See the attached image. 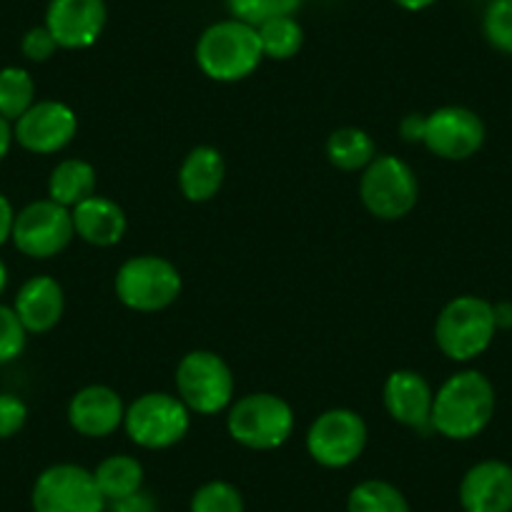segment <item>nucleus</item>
<instances>
[{
    "instance_id": "8",
    "label": "nucleus",
    "mask_w": 512,
    "mask_h": 512,
    "mask_svg": "<svg viewBox=\"0 0 512 512\" xmlns=\"http://www.w3.org/2000/svg\"><path fill=\"white\" fill-rule=\"evenodd\" d=\"M176 392L196 415H216L234 400V374L224 357L209 349H194L176 367Z\"/></svg>"
},
{
    "instance_id": "10",
    "label": "nucleus",
    "mask_w": 512,
    "mask_h": 512,
    "mask_svg": "<svg viewBox=\"0 0 512 512\" xmlns=\"http://www.w3.org/2000/svg\"><path fill=\"white\" fill-rule=\"evenodd\" d=\"M367 422L352 410H327L312 422L307 432V452L317 465L342 470L362 457L367 447Z\"/></svg>"
},
{
    "instance_id": "31",
    "label": "nucleus",
    "mask_w": 512,
    "mask_h": 512,
    "mask_svg": "<svg viewBox=\"0 0 512 512\" xmlns=\"http://www.w3.org/2000/svg\"><path fill=\"white\" fill-rule=\"evenodd\" d=\"M28 420V407L21 397L8 395L3 392L0 395V440H8V437L18 435L23 430Z\"/></svg>"
},
{
    "instance_id": "16",
    "label": "nucleus",
    "mask_w": 512,
    "mask_h": 512,
    "mask_svg": "<svg viewBox=\"0 0 512 512\" xmlns=\"http://www.w3.org/2000/svg\"><path fill=\"white\" fill-rule=\"evenodd\" d=\"M126 407L121 395L106 384H91L76 392L68 405V422L83 437H108L123 425Z\"/></svg>"
},
{
    "instance_id": "39",
    "label": "nucleus",
    "mask_w": 512,
    "mask_h": 512,
    "mask_svg": "<svg viewBox=\"0 0 512 512\" xmlns=\"http://www.w3.org/2000/svg\"><path fill=\"white\" fill-rule=\"evenodd\" d=\"M6 287H8V267L6 262L0 259V294L6 292Z\"/></svg>"
},
{
    "instance_id": "13",
    "label": "nucleus",
    "mask_w": 512,
    "mask_h": 512,
    "mask_svg": "<svg viewBox=\"0 0 512 512\" xmlns=\"http://www.w3.org/2000/svg\"><path fill=\"white\" fill-rule=\"evenodd\" d=\"M78 116L61 101H36L13 126V139L31 154H58L73 141Z\"/></svg>"
},
{
    "instance_id": "11",
    "label": "nucleus",
    "mask_w": 512,
    "mask_h": 512,
    "mask_svg": "<svg viewBox=\"0 0 512 512\" xmlns=\"http://www.w3.org/2000/svg\"><path fill=\"white\" fill-rule=\"evenodd\" d=\"M73 236L76 229L71 209L51 199H41L18 211L11 239L21 254L31 259H51L71 244Z\"/></svg>"
},
{
    "instance_id": "20",
    "label": "nucleus",
    "mask_w": 512,
    "mask_h": 512,
    "mask_svg": "<svg viewBox=\"0 0 512 512\" xmlns=\"http://www.w3.org/2000/svg\"><path fill=\"white\" fill-rule=\"evenodd\" d=\"M226 164L224 156L214 146H196L186 154L179 169V189L194 204L214 199L224 184Z\"/></svg>"
},
{
    "instance_id": "5",
    "label": "nucleus",
    "mask_w": 512,
    "mask_h": 512,
    "mask_svg": "<svg viewBox=\"0 0 512 512\" xmlns=\"http://www.w3.org/2000/svg\"><path fill=\"white\" fill-rule=\"evenodd\" d=\"M359 196L367 211L377 219H405L420 199V184L407 161L397 156H374L372 164L362 171Z\"/></svg>"
},
{
    "instance_id": "25",
    "label": "nucleus",
    "mask_w": 512,
    "mask_h": 512,
    "mask_svg": "<svg viewBox=\"0 0 512 512\" xmlns=\"http://www.w3.org/2000/svg\"><path fill=\"white\" fill-rule=\"evenodd\" d=\"M256 33H259L264 58H274V61H289L304 46V31L294 16L272 18L256 26Z\"/></svg>"
},
{
    "instance_id": "9",
    "label": "nucleus",
    "mask_w": 512,
    "mask_h": 512,
    "mask_svg": "<svg viewBox=\"0 0 512 512\" xmlns=\"http://www.w3.org/2000/svg\"><path fill=\"white\" fill-rule=\"evenodd\" d=\"M31 505L33 512H106L108 502L91 470L61 462L36 477Z\"/></svg>"
},
{
    "instance_id": "3",
    "label": "nucleus",
    "mask_w": 512,
    "mask_h": 512,
    "mask_svg": "<svg viewBox=\"0 0 512 512\" xmlns=\"http://www.w3.org/2000/svg\"><path fill=\"white\" fill-rule=\"evenodd\" d=\"M495 332L492 304L475 294H462L447 302L435 322L437 347L452 362H472L485 354Z\"/></svg>"
},
{
    "instance_id": "27",
    "label": "nucleus",
    "mask_w": 512,
    "mask_h": 512,
    "mask_svg": "<svg viewBox=\"0 0 512 512\" xmlns=\"http://www.w3.org/2000/svg\"><path fill=\"white\" fill-rule=\"evenodd\" d=\"M304 0H226L231 18L244 21L249 26H262L279 16H294Z\"/></svg>"
},
{
    "instance_id": "37",
    "label": "nucleus",
    "mask_w": 512,
    "mask_h": 512,
    "mask_svg": "<svg viewBox=\"0 0 512 512\" xmlns=\"http://www.w3.org/2000/svg\"><path fill=\"white\" fill-rule=\"evenodd\" d=\"M13 126L11 121H6V118L0 116V161L6 159L8 151H11V144H13Z\"/></svg>"
},
{
    "instance_id": "32",
    "label": "nucleus",
    "mask_w": 512,
    "mask_h": 512,
    "mask_svg": "<svg viewBox=\"0 0 512 512\" xmlns=\"http://www.w3.org/2000/svg\"><path fill=\"white\" fill-rule=\"evenodd\" d=\"M21 51H23V56L28 58V61L43 63L58 51V43H56V38L51 36V31H48L46 26H36V28H31L26 36H23Z\"/></svg>"
},
{
    "instance_id": "7",
    "label": "nucleus",
    "mask_w": 512,
    "mask_h": 512,
    "mask_svg": "<svg viewBox=\"0 0 512 512\" xmlns=\"http://www.w3.org/2000/svg\"><path fill=\"white\" fill-rule=\"evenodd\" d=\"M181 294V274L156 254L134 256L116 272V297L134 312H161Z\"/></svg>"
},
{
    "instance_id": "29",
    "label": "nucleus",
    "mask_w": 512,
    "mask_h": 512,
    "mask_svg": "<svg viewBox=\"0 0 512 512\" xmlns=\"http://www.w3.org/2000/svg\"><path fill=\"white\" fill-rule=\"evenodd\" d=\"M482 33L495 51L512 56V0H492L482 16Z\"/></svg>"
},
{
    "instance_id": "24",
    "label": "nucleus",
    "mask_w": 512,
    "mask_h": 512,
    "mask_svg": "<svg viewBox=\"0 0 512 512\" xmlns=\"http://www.w3.org/2000/svg\"><path fill=\"white\" fill-rule=\"evenodd\" d=\"M347 512H412V507L392 482L364 480L349 492Z\"/></svg>"
},
{
    "instance_id": "19",
    "label": "nucleus",
    "mask_w": 512,
    "mask_h": 512,
    "mask_svg": "<svg viewBox=\"0 0 512 512\" xmlns=\"http://www.w3.org/2000/svg\"><path fill=\"white\" fill-rule=\"evenodd\" d=\"M71 216L76 236H81L86 244L113 246L126 234V214L116 201L106 199V196H88L86 201L73 206Z\"/></svg>"
},
{
    "instance_id": "26",
    "label": "nucleus",
    "mask_w": 512,
    "mask_h": 512,
    "mask_svg": "<svg viewBox=\"0 0 512 512\" xmlns=\"http://www.w3.org/2000/svg\"><path fill=\"white\" fill-rule=\"evenodd\" d=\"M36 103V83L26 68L8 66L0 71V116L16 123Z\"/></svg>"
},
{
    "instance_id": "14",
    "label": "nucleus",
    "mask_w": 512,
    "mask_h": 512,
    "mask_svg": "<svg viewBox=\"0 0 512 512\" xmlns=\"http://www.w3.org/2000/svg\"><path fill=\"white\" fill-rule=\"evenodd\" d=\"M106 18V0H51L43 26L56 38L58 48L78 51L101 38Z\"/></svg>"
},
{
    "instance_id": "35",
    "label": "nucleus",
    "mask_w": 512,
    "mask_h": 512,
    "mask_svg": "<svg viewBox=\"0 0 512 512\" xmlns=\"http://www.w3.org/2000/svg\"><path fill=\"white\" fill-rule=\"evenodd\" d=\"M113 512H154V507H151V502L141 492H136V495L126 497V500L113 502Z\"/></svg>"
},
{
    "instance_id": "12",
    "label": "nucleus",
    "mask_w": 512,
    "mask_h": 512,
    "mask_svg": "<svg viewBox=\"0 0 512 512\" xmlns=\"http://www.w3.org/2000/svg\"><path fill=\"white\" fill-rule=\"evenodd\" d=\"M487 139L485 121L472 108L442 106L427 116L422 144L445 161H467Z\"/></svg>"
},
{
    "instance_id": "38",
    "label": "nucleus",
    "mask_w": 512,
    "mask_h": 512,
    "mask_svg": "<svg viewBox=\"0 0 512 512\" xmlns=\"http://www.w3.org/2000/svg\"><path fill=\"white\" fill-rule=\"evenodd\" d=\"M395 3H397V6H400V8H405V11L417 13V11H425V8L435 6L437 0H395Z\"/></svg>"
},
{
    "instance_id": "6",
    "label": "nucleus",
    "mask_w": 512,
    "mask_h": 512,
    "mask_svg": "<svg viewBox=\"0 0 512 512\" xmlns=\"http://www.w3.org/2000/svg\"><path fill=\"white\" fill-rule=\"evenodd\" d=\"M123 427L134 445L144 450H166L186 437L191 410L169 392H146L126 407Z\"/></svg>"
},
{
    "instance_id": "21",
    "label": "nucleus",
    "mask_w": 512,
    "mask_h": 512,
    "mask_svg": "<svg viewBox=\"0 0 512 512\" xmlns=\"http://www.w3.org/2000/svg\"><path fill=\"white\" fill-rule=\"evenodd\" d=\"M96 194V169L83 159H66L51 171L48 179V199L73 209L88 196Z\"/></svg>"
},
{
    "instance_id": "22",
    "label": "nucleus",
    "mask_w": 512,
    "mask_h": 512,
    "mask_svg": "<svg viewBox=\"0 0 512 512\" xmlns=\"http://www.w3.org/2000/svg\"><path fill=\"white\" fill-rule=\"evenodd\" d=\"M93 477L106 502H118L141 492L144 465L131 455H111L96 467Z\"/></svg>"
},
{
    "instance_id": "28",
    "label": "nucleus",
    "mask_w": 512,
    "mask_h": 512,
    "mask_svg": "<svg viewBox=\"0 0 512 512\" xmlns=\"http://www.w3.org/2000/svg\"><path fill=\"white\" fill-rule=\"evenodd\" d=\"M191 512H244V497L239 487L226 480L204 482L191 497Z\"/></svg>"
},
{
    "instance_id": "18",
    "label": "nucleus",
    "mask_w": 512,
    "mask_h": 512,
    "mask_svg": "<svg viewBox=\"0 0 512 512\" xmlns=\"http://www.w3.org/2000/svg\"><path fill=\"white\" fill-rule=\"evenodd\" d=\"M13 309H16L18 319L28 334H46L61 322L66 297H63V289L56 279L41 274V277H33L23 284Z\"/></svg>"
},
{
    "instance_id": "1",
    "label": "nucleus",
    "mask_w": 512,
    "mask_h": 512,
    "mask_svg": "<svg viewBox=\"0 0 512 512\" xmlns=\"http://www.w3.org/2000/svg\"><path fill=\"white\" fill-rule=\"evenodd\" d=\"M495 387L477 369H462L442 382L432 402L430 427L447 440H472L492 422Z\"/></svg>"
},
{
    "instance_id": "30",
    "label": "nucleus",
    "mask_w": 512,
    "mask_h": 512,
    "mask_svg": "<svg viewBox=\"0 0 512 512\" xmlns=\"http://www.w3.org/2000/svg\"><path fill=\"white\" fill-rule=\"evenodd\" d=\"M28 332L23 322L18 319L16 309L0 304V364L13 362L26 349Z\"/></svg>"
},
{
    "instance_id": "34",
    "label": "nucleus",
    "mask_w": 512,
    "mask_h": 512,
    "mask_svg": "<svg viewBox=\"0 0 512 512\" xmlns=\"http://www.w3.org/2000/svg\"><path fill=\"white\" fill-rule=\"evenodd\" d=\"M13 221H16V211H13L11 201L0 194V246L6 244L13 234Z\"/></svg>"
},
{
    "instance_id": "23",
    "label": "nucleus",
    "mask_w": 512,
    "mask_h": 512,
    "mask_svg": "<svg viewBox=\"0 0 512 512\" xmlns=\"http://www.w3.org/2000/svg\"><path fill=\"white\" fill-rule=\"evenodd\" d=\"M377 156L372 136L362 128H337L327 141L329 164L342 171H364Z\"/></svg>"
},
{
    "instance_id": "2",
    "label": "nucleus",
    "mask_w": 512,
    "mask_h": 512,
    "mask_svg": "<svg viewBox=\"0 0 512 512\" xmlns=\"http://www.w3.org/2000/svg\"><path fill=\"white\" fill-rule=\"evenodd\" d=\"M262 61L264 53L256 28L236 18L209 26L196 43V63L211 81H244Z\"/></svg>"
},
{
    "instance_id": "4",
    "label": "nucleus",
    "mask_w": 512,
    "mask_h": 512,
    "mask_svg": "<svg viewBox=\"0 0 512 512\" xmlns=\"http://www.w3.org/2000/svg\"><path fill=\"white\" fill-rule=\"evenodd\" d=\"M226 430L231 440L249 450H277L292 437L294 410L272 392H254L231 405Z\"/></svg>"
},
{
    "instance_id": "33",
    "label": "nucleus",
    "mask_w": 512,
    "mask_h": 512,
    "mask_svg": "<svg viewBox=\"0 0 512 512\" xmlns=\"http://www.w3.org/2000/svg\"><path fill=\"white\" fill-rule=\"evenodd\" d=\"M425 123L427 116H422V113H410V116L400 123V131L402 136H405V141H412V144H415V141L425 139Z\"/></svg>"
},
{
    "instance_id": "36",
    "label": "nucleus",
    "mask_w": 512,
    "mask_h": 512,
    "mask_svg": "<svg viewBox=\"0 0 512 512\" xmlns=\"http://www.w3.org/2000/svg\"><path fill=\"white\" fill-rule=\"evenodd\" d=\"M492 312H495L497 329H512V302L492 304Z\"/></svg>"
},
{
    "instance_id": "17",
    "label": "nucleus",
    "mask_w": 512,
    "mask_h": 512,
    "mask_svg": "<svg viewBox=\"0 0 512 512\" xmlns=\"http://www.w3.org/2000/svg\"><path fill=\"white\" fill-rule=\"evenodd\" d=\"M382 400L392 420L400 422V425L417 427V430L430 427L435 392H432L430 382L415 369L392 372L384 382Z\"/></svg>"
},
{
    "instance_id": "15",
    "label": "nucleus",
    "mask_w": 512,
    "mask_h": 512,
    "mask_svg": "<svg viewBox=\"0 0 512 512\" xmlns=\"http://www.w3.org/2000/svg\"><path fill=\"white\" fill-rule=\"evenodd\" d=\"M462 512H512V465L482 460L460 482Z\"/></svg>"
}]
</instances>
